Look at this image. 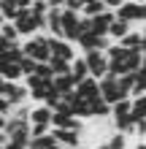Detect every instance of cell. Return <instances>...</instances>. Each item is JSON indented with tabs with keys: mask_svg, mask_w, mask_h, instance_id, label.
I'll list each match as a JSON object with an SVG mask.
<instances>
[{
	"mask_svg": "<svg viewBox=\"0 0 146 149\" xmlns=\"http://www.w3.org/2000/svg\"><path fill=\"white\" fill-rule=\"evenodd\" d=\"M51 84H54V90H57L60 95H68V92H73V90H76V84H73V76H71V73H60V76H54V79H51Z\"/></svg>",
	"mask_w": 146,
	"mask_h": 149,
	"instance_id": "18",
	"label": "cell"
},
{
	"mask_svg": "<svg viewBox=\"0 0 146 149\" xmlns=\"http://www.w3.org/2000/svg\"><path fill=\"white\" fill-rule=\"evenodd\" d=\"M46 133H51V125H30V138H41Z\"/></svg>",
	"mask_w": 146,
	"mask_h": 149,
	"instance_id": "33",
	"label": "cell"
},
{
	"mask_svg": "<svg viewBox=\"0 0 146 149\" xmlns=\"http://www.w3.org/2000/svg\"><path fill=\"white\" fill-rule=\"evenodd\" d=\"M46 3H49V8H65L68 0H46Z\"/></svg>",
	"mask_w": 146,
	"mask_h": 149,
	"instance_id": "36",
	"label": "cell"
},
{
	"mask_svg": "<svg viewBox=\"0 0 146 149\" xmlns=\"http://www.w3.org/2000/svg\"><path fill=\"white\" fill-rule=\"evenodd\" d=\"M130 117H133V122L146 119V95H135V98H133V111H130Z\"/></svg>",
	"mask_w": 146,
	"mask_h": 149,
	"instance_id": "21",
	"label": "cell"
},
{
	"mask_svg": "<svg viewBox=\"0 0 146 149\" xmlns=\"http://www.w3.org/2000/svg\"><path fill=\"white\" fill-rule=\"evenodd\" d=\"M133 111V98H122L111 106V117H130Z\"/></svg>",
	"mask_w": 146,
	"mask_h": 149,
	"instance_id": "22",
	"label": "cell"
},
{
	"mask_svg": "<svg viewBox=\"0 0 146 149\" xmlns=\"http://www.w3.org/2000/svg\"><path fill=\"white\" fill-rule=\"evenodd\" d=\"M79 36H81V14H73V11H65L62 8V36L60 38L76 43Z\"/></svg>",
	"mask_w": 146,
	"mask_h": 149,
	"instance_id": "7",
	"label": "cell"
},
{
	"mask_svg": "<svg viewBox=\"0 0 146 149\" xmlns=\"http://www.w3.org/2000/svg\"><path fill=\"white\" fill-rule=\"evenodd\" d=\"M14 3H16V8H30L33 0H14Z\"/></svg>",
	"mask_w": 146,
	"mask_h": 149,
	"instance_id": "37",
	"label": "cell"
},
{
	"mask_svg": "<svg viewBox=\"0 0 146 149\" xmlns=\"http://www.w3.org/2000/svg\"><path fill=\"white\" fill-rule=\"evenodd\" d=\"M49 68H51V73L60 76V73H71V63H65V60H57V57H51L49 60Z\"/></svg>",
	"mask_w": 146,
	"mask_h": 149,
	"instance_id": "31",
	"label": "cell"
},
{
	"mask_svg": "<svg viewBox=\"0 0 146 149\" xmlns=\"http://www.w3.org/2000/svg\"><path fill=\"white\" fill-rule=\"evenodd\" d=\"M76 95L84 98V100H89V103L98 100L100 98V81H98V79H92V76H87L81 84H76Z\"/></svg>",
	"mask_w": 146,
	"mask_h": 149,
	"instance_id": "10",
	"label": "cell"
},
{
	"mask_svg": "<svg viewBox=\"0 0 146 149\" xmlns=\"http://www.w3.org/2000/svg\"><path fill=\"white\" fill-rule=\"evenodd\" d=\"M0 149H6V146H0Z\"/></svg>",
	"mask_w": 146,
	"mask_h": 149,
	"instance_id": "47",
	"label": "cell"
},
{
	"mask_svg": "<svg viewBox=\"0 0 146 149\" xmlns=\"http://www.w3.org/2000/svg\"><path fill=\"white\" fill-rule=\"evenodd\" d=\"M51 136H54L57 146H62V149H79L81 146V133L79 130H51Z\"/></svg>",
	"mask_w": 146,
	"mask_h": 149,
	"instance_id": "9",
	"label": "cell"
},
{
	"mask_svg": "<svg viewBox=\"0 0 146 149\" xmlns=\"http://www.w3.org/2000/svg\"><path fill=\"white\" fill-rule=\"evenodd\" d=\"M141 36H143V38H141V52L146 54V33H141Z\"/></svg>",
	"mask_w": 146,
	"mask_h": 149,
	"instance_id": "39",
	"label": "cell"
},
{
	"mask_svg": "<svg viewBox=\"0 0 146 149\" xmlns=\"http://www.w3.org/2000/svg\"><path fill=\"white\" fill-rule=\"evenodd\" d=\"M11 109H14V106L3 98V95H0V114H3V117H8V114H11Z\"/></svg>",
	"mask_w": 146,
	"mask_h": 149,
	"instance_id": "34",
	"label": "cell"
},
{
	"mask_svg": "<svg viewBox=\"0 0 146 149\" xmlns=\"http://www.w3.org/2000/svg\"><path fill=\"white\" fill-rule=\"evenodd\" d=\"M130 30H133V24H127V22H122V19H114V22L108 24V38L114 41V43H119Z\"/></svg>",
	"mask_w": 146,
	"mask_h": 149,
	"instance_id": "15",
	"label": "cell"
},
{
	"mask_svg": "<svg viewBox=\"0 0 146 149\" xmlns=\"http://www.w3.org/2000/svg\"><path fill=\"white\" fill-rule=\"evenodd\" d=\"M130 149H146V141H138L135 146H130Z\"/></svg>",
	"mask_w": 146,
	"mask_h": 149,
	"instance_id": "40",
	"label": "cell"
},
{
	"mask_svg": "<svg viewBox=\"0 0 146 149\" xmlns=\"http://www.w3.org/2000/svg\"><path fill=\"white\" fill-rule=\"evenodd\" d=\"M8 144V136H6V130H0V146H6Z\"/></svg>",
	"mask_w": 146,
	"mask_h": 149,
	"instance_id": "38",
	"label": "cell"
},
{
	"mask_svg": "<svg viewBox=\"0 0 146 149\" xmlns=\"http://www.w3.org/2000/svg\"><path fill=\"white\" fill-rule=\"evenodd\" d=\"M103 11H108V8H106V3H103V0H92L89 6H84V8H81V16L92 19V16H98V14H103Z\"/></svg>",
	"mask_w": 146,
	"mask_h": 149,
	"instance_id": "25",
	"label": "cell"
},
{
	"mask_svg": "<svg viewBox=\"0 0 146 149\" xmlns=\"http://www.w3.org/2000/svg\"><path fill=\"white\" fill-rule=\"evenodd\" d=\"M141 65H143V52H141V49H127V57H125V68H127V73L141 71Z\"/></svg>",
	"mask_w": 146,
	"mask_h": 149,
	"instance_id": "17",
	"label": "cell"
},
{
	"mask_svg": "<svg viewBox=\"0 0 146 149\" xmlns=\"http://www.w3.org/2000/svg\"><path fill=\"white\" fill-rule=\"evenodd\" d=\"M103 3H106V8H108V11H116V8H119V6H125L127 0H103Z\"/></svg>",
	"mask_w": 146,
	"mask_h": 149,
	"instance_id": "35",
	"label": "cell"
},
{
	"mask_svg": "<svg viewBox=\"0 0 146 149\" xmlns=\"http://www.w3.org/2000/svg\"><path fill=\"white\" fill-rule=\"evenodd\" d=\"M116 19H122V22H127V24H146V6L143 3H133V0H127L125 6H119L116 8Z\"/></svg>",
	"mask_w": 146,
	"mask_h": 149,
	"instance_id": "3",
	"label": "cell"
},
{
	"mask_svg": "<svg viewBox=\"0 0 146 149\" xmlns=\"http://www.w3.org/2000/svg\"><path fill=\"white\" fill-rule=\"evenodd\" d=\"M84 63H87V68H89V76L92 79H100L108 73V57H106V52H98V49H89V52H84Z\"/></svg>",
	"mask_w": 146,
	"mask_h": 149,
	"instance_id": "4",
	"label": "cell"
},
{
	"mask_svg": "<svg viewBox=\"0 0 146 149\" xmlns=\"http://www.w3.org/2000/svg\"><path fill=\"white\" fill-rule=\"evenodd\" d=\"M100 98L106 100V103H111L114 106L116 100H122V92H119V84H116V79L111 76V73H106L100 79Z\"/></svg>",
	"mask_w": 146,
	"mask_h": 149,
	"instance_id": "8",
	"label": "cell"
},
{
	"mask_svg": "<svg viewBox=\"0 0 146 149\" xmlns=\"http://www.w3.org/2000/svg\"><path fill=\"white\" fill-rule=\"evenodd\" d=\"M54 149H62V146H54Z\"/></svg>",
	"mask_w": 146,
	"mask_h": 149,
	"instance_id": "46",
	"label": "cell"
},
{
	"mask_svg": "<svg viewBox=\"0 0 146 149\" xmlns=\"http://www.w3.org/2000/svg\"><path fill=\"white\" fill-rule=\"evenodd\" d=\"M22 52H24V57H33L35 63H49L51 60L49 36L46 33H38V36H33V38H24L22 41Z\"/></svg>",
	"mask_w": 146,
	"mask_h": 149,
	"instance_id": "1",
	"label": "cell"
},
{
	"mask_svg": "<svg viewBox=\"0 0 146 149\" xmlns=\"http://www.w3.org/2000/svg\"><path fill=\"white\" fill-rule=\"evenodd\" d=\"M143 6H146V3H143Z\"/></svg>",
	"mask_w": 146,
	"mask_h": 149,
	"instance_id": "49",
	"label": "cell"
},
{
	"mask_svg": "<svg viewBox=\"0 0 146 149\" xmlns=\"http://www.w3.org/2000/svg\"><path fill=\"white\" fill-rule=\"evenodd\" d=\"M49 52H51V57L65 60V63H73V60L79 57V49H76V43L65 41V38H57V36H49Z\"/></svg>",
	"mask_w": 146,
	"mask_h": 149,
	"instance_id": "5",
	"label": "cell"
},
{
	"mask_svg": "<svg viewBox=\"0 0 146 149\" xmlns=\"http://www.w3.org/2000/svg\"><path fill=\"white\" fill-rule=\"evenodd\" d=\"M6 119H8V117H3V114H0V130H6Z\"/></svg>",
	"mask_w": 146,
	"mask_h": 149,
	"instance_id": "41",
	"label": "cell"
},
{
	"mask_svg": "<svg viewBox=\"0 0 146 149\" xmlns=\"http://www.w3.org/2000/svg\"><path fill=\"white\" fill-rule=\"evenodd\" d=\"M30 14L35 16V19L49 16V3H46V0H33V3H30Z\"/></svg>",
	"mask_w": 146,
	"mask_h": 149,
	"instance_id": "30",
	"label": "cell"
},
{
	"mask_svg": "<svg viewBox=\"0 0 146 149\" xmlns=\"http://www.w3.org/2000/svg\"><path fill=\"white\" fill-rule=\"evenodd\" d=\"M119 84V92H122V98H133V87H135V73H125L116 79Z\"/></svg>",
	"mask_w": 146,
	"mask_h": 149,
	"instance_id": "20",
	"label": "cell"
},
{
	"mask_svg": "<svg viewBox=\"0 0 146 149\" xmlns=\"http://www.w3.org/2000/svg\"><path fill=\"white\" fill-rule=\"evenodd\" d=\"M57 141H54V136L46 133V136H41V138H30V146L27 149H54Z\"/></svg>",
	"mask_w": 146,
	"mask_h": 149,
	"instance_id": "23",
	"label": "cell"
},
{
	"mask_svg": "<svg viewBox=\"0 0 146 149\" xmlns=\"http://www.w3.org/2000/svg\"><path fill=\"white\" fill-rule=\"evenodd\" d=\"M6 136H8V141H11V144L30 146V122H27V119L8 117V119H6Z\"/></svg>",
	"mask_w": 146,
	"mask_h": 149,
	"instance_id": "2",
	"label": "cell"
},
{
	"mask_svg": "<svg viewBox=\"0 0 146 149\" xmlns=\"http://www.w3.org/2000/svg\"><path fill=\"white\" fill-rule=\"evenodd\" d=\"M141 30H130L127 36L119 41V46H125V49H141Z\"/></svg>",
	"mask_w": 146,
	"mask_h": 149,
	"instance_id": "24",
	"label": "cell"
},
{
	"mask_svg": "<svg viewBox=\"0 0 146 149\" xmlns=\"http://www.w3.org/2000/svg\"><path fill=\"white\" fill-rule=\"evenodd\" d=\"M133 3H146V0H133Z\"/></svg>",
	"mask_w": 146,
	"mask_h": 149,
	"instance_id": "45",
	"label": "cell"
},
{
	"mask_svg": "<svg viewBox=\"0 0 146 149\" xmlns=\"http://www.w3.org/2000/svg\"><path fill=\"white\" fill-rule=\"evenodd\" d=\"M0 76L6 81H19V79H24L19 63H8V60H0Z\"/></svg>",
	"mask_w": 146,
	"mask_h": 149,
	"instance_id": "14",
	"label": "cell"
},
{
	"mask_svg": "<svg viewBox=\"0 0 146 149\" xmlns=\"http://www.w3.org/2000/svg\"><path fill=\"white\" fill-rule=\"evenodd\" d=\"M46 22H49V33L46 36H62V8H49V16H46Z\"/></svg>",
	"mask_w": 146,
	"mask_h": 149,
	"instance_id": "13",
	"label": "cell"
},
{
	"mask_svg": "<svg viewBox=\"0 0 146 149\" xmlns=\"http://www.w3.org/2000/svg\"><path fill=\"white\" fill-rule=\"evenodd\" d=\"M3 24H6V16H3V14H0V27H3Z\"/></svg>",
	"mask_w": 146,
	"mask_h": 149,
	"instance_id": "43",
	"label": "cell"
},
{
	"mask_svg": "<svg viewBox=\"0 0 146 149\" xmlns=\"http://www.w3.org/2000/svg\"><path fill=\"white\" fill-rule=\"evenodd\" d=\"M71 76H73V84H81L84 79L89 76V68H87V63H84V57H81V54L71 63Z\"/></svg>",
	"mask_w": 146,
	"mask_h": 149,
	"instance_id": "16",
	"label": "cell"
},
{
	"mask_svg": "<svg viewBox=\"0 0 146 149\" xmlns=\"http://www.w3.org/2000/svg\"><path fill=\"white\" fill-rule=\"evenodd\" d=\"M0 14L6 16V22H14L16 14H19V8H16L14 0H0Z\"/></svg>",
	"mask_w": 146,
	"mask_h": 149,
	"instance_id": "27",
	"label": "cell"
},
{
	"mask_svg": "<svg viewBox=\"0 0 146 149\" xmlns=\"http://www.w3.org/2000/svg\"><path fill=\"white\" fill-rule=\"evenodd\" d=\"M89 109H92V122H95V119H111V103H106L103 98L92 100Z\"/></svg>",
	"mask_w": 146,
	"mask_h": 149,
	"instance_id": "19",
	"label": "cell"
},
{
	"mask_svg": "<svg viewBox=\"0 0 146 149\" xmlns=\"http://www.w3.org/2000/svg\"><path fill=\"white\" fill-rule=\"evenodd\" d=\"M19 68H22V76L27 79V76H33V73L38 71V63H35V60H33V57H24L22 63H19Z\"/></svg>",
	"mask_w": 146,
	"mask_h": 149,
	"instance_id": "32",
	"label": "cell"
},
{
	"mask_svg": "<svg viewBox=\"0 0 146 149\" xmlns=\"http://www.w3.org/2000/svg\"><path fill=\"white\" fill-rule=\"evenodd\" d=\"M127 149H130V146H127Z\"/></svg>",
	"mask_w": 146,
	"mask_h": 149,
	"instance_id": "48",
	"label": "cell"
},
{
	"mask_svg": "<svg viewBox=\"0 0 146 149\" xmlns=\"http://www.w3.org/2000/svg\"><path fill=\"white\" fill-rule=\"evenodd\" d=\"M3 84H6V79H3V76H0V90H3Z\"/></svg>",
	"mask_w": 146,
	"mask_h": 149,
	"instance_id": "44",
	"label": "cell"
},
{
	"mask_svg": "<svg viewBox=\"0 0 146 149\" xmlns=\"http://www.w3.org/2000/svg\"><path fill=\"white\" fill-rule=\"evenodd\" d=\"M0 38H3L6 43H19V33H16L14 22H6L3 27H0Z\"/></svg>",
	"mask_w": 146,
	"mask_h": 149,
	"instance_id": "26",
	"label": "cell"
},
{
	"mask_svg": "<svg viewBox=\"0 0 146 149\" xmlns=\"http://www.w3.org/2000/svg\"><path fill=\"white\" fill-rule=\"evenodd\" d=\"M3 60H8V63H22V60H24V52H22V41H19V43H11Z\"/></svg>",
	"mask_w": 146,
	"mask_h": 149,
	"instance_id": "29",
	"label": "cell"
},
{
	"mask_svg": "<svg viewBox=\"0 0 146 149\" xmlns=\"http://www.w3.org/2000/svg\"><path fill=\"white\" fill-rule=\"evenodd\" d=\"M127 141H130V138H127L125 133H116V130H114V133L108 136L106 146H108V149H127Z\"/></svg>",
	"mask_w": 146,
	"mask_h": 149,
	"instance_id": "28",
	"label": "cell"
},
{
	"mask_svg": "<svg viewBox=\"0 0 146 149\" xmlns=\"http://www.w3.org/2000/svg\"><path fill=\"white\" fill-rule=\"evenodd\" d=\"M79 3H81V8H84V6H89V3H92V0H79Z\"/></svg>",
	"mask_w": 146,
	"mask_h": 149,
	"instance_id": "42",
	"label": "cell"
},
{
	"mask_svg": "<svg viewBox=\"0 0 146 149\" xmlns=\"http://www.w3.org/2000/svg\"><path fill=\"white\" fill-rule=\"evenodd\" d=\"M116 19L114 11H103L98 16H92L89 19V33H95V36H108V24Z\"/></svg>",
	"mask_w": 146,
	"mask_h": 149,
	"instance_id": "11",
	"label": "cell"
},
{
	"mask_svg": "<svg viewBox=\"0 0 146 149\" xmlns=\"http://www.w3.org/2000/svg\"><path fill=\"white\" fill-rule=\"evenodd\" d=\"M14 27L19 33V38L38 36V22H35V16L30 14V8H19V14H16V19H14Z\"/></svg>",
	"mask_w": 146,
	"mask_h": 149,
	"instance_id": "6",
	"label": "cell"
},
{
	"mask_svg": "<svg viewBox=\"0 0 146 149\" xmlns=\"http://www.w3.org/2000/svg\"><path fill=\"white\" fill-rule=\"evenodd\" d=\"M51 111L49 106H44V103H38V106L30 109V125H51Z\"/></svg>",
	"mask_w": 146,
	"mask_h": 149,
	"instance_id": "12",
	"label": "cell"
}]
</instances>
